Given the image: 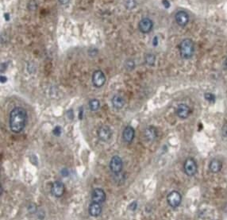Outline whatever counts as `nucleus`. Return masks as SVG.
<instances>
[{"label": "nucleus", "instance_id": "f257e3e1", "mask_svg": "<svg viewBox=\"0 0 227 220\" xmlns=\"http://www.w3.org/2000/svg\"><path fill=\"white\" fill-rule=\"evenodd\" d=\"M28 115L25 108L22 107H15L10 113V128L15 134H19L24 130L26 125Z\"/></svg>", "mask_w": 227, "mask_h": 220}, {"label": "nucleus", "instance_id": "f03ea898", "mask_svg": "<svg viewBox=\"0 0 227 220\" xmlns=\"http://www.w3.org/2000/svg\"><path fill=\"white\" fill-rule=\"evenodd\" d=\"M180 53L181 57L184 59L192 57L194 53V42L188 38L183 40L180 44Z\"/></svg>", "mask_w": 227, "mask_h": 220}, {"label": "nucleus", "instance_id": "7ed1b4c3", "mask_svg": "<svg viewBox=\"0 0 227 220\" xmlns=\"http://www.w3.org/2000/svg\"><path fill=\"white\" fill-rule=\"evenodd\" d=\"M184 173L188 177H193L197 173V164L194 159L189 157L185 160L184 165Z\"/></svg>", "mask_w": 227, "mask_h": 220}, {"label": "nucleus", "instance_id": "20e7f679", "mask_svg": "<svg viewBox=\"0 0 227 220\" xmlns=\"http://www.w3.org/2000/svg\"><path fill=\"white\" fill-rule=\"evenodd\" d=\"M167 201L170 207L176 208L180 205L182 201V195L177 191H171L167 196Z\"/></svg>", "mask_w": 227, "mask_h": 220}, {"label": "nucleus", "instance_id": "39448f33", "mask_svg": "<svg viewBox=\"0 0 227 220\" xmlns=\"http://www.w3.org/2000/svg\"><path fill=\"white\" fill-rule=\"evenodd\" d=\"M123 168V162L122 158L119 156H112V158L111 160V162H110V169H111V172H112L114 174H119L121 173L122 170Z\"/></svg>", "mask_w": 227, "mask_h": 220}, {"label": "nucleus", "instance_id": "423d86ee", "mask_svg": "<svg viewBox=\"0 0 227 220\" xmlns=\"http://www.w3.org/2000/svg\"><path fill=\"white\" fill-rule=\"evenodd\" d=\"M106 76L101 70H96L92 75V84L95 88H101L106 83Z\"/></svg>", "mask_w": 227, "mask_h": 220}, {"label": "nucleus", "instance_id": "0eeeda50", "mask_svg": "<svg viewBox=\"0 0 227 220\" xmlns=\"http://www.w3.org/2000/svg\"><path fill=\"white\" fill-rule=\"evenodd\" d=\"M65 191V186L60 181H55L53 182L51 187V193L54 197L60 198L64 194Z\"/></svg>", "mask_w": 227, "mask_h": 220}, {"label": "nucleus", "instance_id": "6e6552de", "mask_svg": "<svg viewBox=\"0 0 227 220\" xmlns=\"http://www.w3.org/2000/svg\"><path fill=\"white\" fill-rule=\"evenodd\" d=\"M98 137L102 142H107L112 137V131L108 125H103L98 128Z\"/></svg>", "mask_w": 227, "mask_h": 220}, {"label": "nucleus", "instance_id": "1a4fd4ad", "mask_svg": "<svg viewBox=\"0 0 227 220\" xmlns=\"http://www.w3.org/2000/svg\"><path fill=\"white\" fill-rule=\"evenodd\" d=\"M106 195L105 191L99 187L95 188L92 191L91 200L95 203H98V204H102L106 201Z\"/></svg>", "mask_w": 227, "mask_h": 220}, {"label": "nucleus", "instance_id": "9d476101", "mask_svg": "<svg viewBox=\"0 0 227 220\" xmlns=\"http://www.w3.org/2000/svg\"><path fill=\"white\" fill-rule=\"evenodd\" d=\"M153 21L150 19H149V18H144L138 23L139 30L143 33H150V31L152 30V29H153Z\"/></svg>", "mask_w": 227, "mask_h": 220}, {"label": "nucleus", "instance_id": "9b49d317", "mask_svg": "<svg viewBox=\"0 0 227 220\" xmlns=\"http://www.w3.org/2000/svg\"><path fill=\"white\" fill-rule=\"evenodd\" d=\"M176 22L180 26H185L187 25V23L189 22V16L187 15V13L184 11V10H180L176 14Z\"/></svg>", "mask_w": 227, "mask_h": 220}, {"label": "nucleus", "instance_id": "f8f14e48", "mask_svg": "<svg viewBox=\"0 0 227 220\" xmlns=\"http://www.w3.org/2000/svg\"><path fill=\"white\" fill-rule=\"evenodd\" d=\"M135 137V130L131 125H127L122 133L123 140L127 143H131Z\"/></svg>", "mask_w": 227, "mask_h": 220}, {"label": "nucleus", "instance_id": "ddd939ff", "mask_svg": "<svg viewBox=\"0 0 227 220\" xmlns=\"http://www.w3.org/2000/svg\"><path fill=\"white\" fill-rule=\"evenodd\" d=\"M189 114H190V108L186 104H180V105L177 107V109H176V115L179 118L182 119H185L187 118L189 116Z\"/></svg>", "mask_w": 227, "mask_h": 220}, {"label": "nucleus", "instance_id": "4468645a", "mask_svg": "<svg viewBox=\"0 0 227 220\" xmlns=\"http://www.w3.org/2000/svg\"><path fill=\"white\" fill-rule=\"evenodd\" d=\"M88 212H89L90 215L93 216V217H98V215H100V214L102 213L101 204L92 202L91 204H90V206H89Z\"/></svg>", "mask_w": 227, "mask_h": 220}, {"label": "nucleus", "instance_id": "2eb2a0df", "mask_svg": "<svg viewBox=\"0 0 227 220\" xmlns=\"http://www.w3.org/2000/svg\"><path fill=\"white\" fill-rule=\"evenodd\" d=\"M222 163L221 160L217 159H214L209 164V169L213 173H219L222 170Z\"/></svg>", "mask_w": 227, "mask_h": 220}, {"label": "nucleus", "instance_id": "dca6fc26", "mask_svg": "<svg viewBox=\"0 0 227 220\" xmlns=\"http://www.w3.org/2000/svg\"><path fill=\"white\" fill-rule=\"evenodd\" d=\"M112 105L115 109H122L125 105V100L123 99V97L119 95H115L112 99Z\"/></svg>", "mask_w": 227, "mask_h": 220}, {"label": "nucleus", "instance_id": "f3484780", "mask_svg": "<svg viewBox=\"0 0 227 220\" xmlns=\"http://www.w3.org/2000/svg\"><path fill=\"white\" fill-rule=\"evenodd\" d=\"M157 136V131L153 126H150L145 130V137L149 141L154 140Z\"/></svg>", "mask_w": 227, "mask_h": 220}, {"label": "nucleus", "instance_id": "a211bd4d", "mask_svg": "<svg viewBox=\"0 0 227 220\" xmlns=\"http://www.w3.org/2000/svg\"><path fill=\"white\" fill-rule=\"evenodd\" d=\"M100 107V102L97 99H92L89 101V108L91 111H96Z\"/></svg>", "mask_w": 227, "mask_h": 220}, {"label": "nucleus", "instance_id": "6ab92c4d", "mask_svg": "<svg viewBox=\"0 0 227 220\" xmlns=\"http://www.w3.org/2000/svg\"><path fill=\"white\" fill-rule=\"evenodd\" d=\"M156 61V57L153 54H147L145 57V62L149 65H154Z\"/></svg>", "mask_w": 227, "mask_h": 220}, {"label": "nucleus", "instance_id": "aec40b11", "mask_svg": "<svg viewBox=\"0 0 227 220\" xmlns=\"http://www.w3.org/2000/svg\"><path fill=\"white\" fill-rule=\"evenodd\" d=\"M204 97L206 100L210 102V103H215V95H213L212 93L207 92L204 94Z\"/></svg>", "mask_w": 227, "mask_h": 220}, {"label": "nucleus", "instance_id": "412c9836", "mask_svg": "<svg viewBox=\"0 0 227 220\" xmlns=\"http://www.w3.org/2000/svg\"><path fill=\"white\" fill-rule=\"evenodd\" d=\"M53 133L55 136H60L62 133V128L60 127V125H57V126H55L54 129H53Z\"/></svg>", "mask_w": 227, "mask_h": 220}, {"label": "nucleus", "instance_id": "4be33fe9", "mask_svg": "<svg viewBox=\"0 0 227 220\" xmlns=\"http://www.w3.org/2000/svg\"><path fill=\"white\" fill-rule=\"evenodd\" d=\"M126 68L128 69V70H132L134 68V62L133 60H127L126 63Z\"/></svg>", "mask_w": 227, "mask_h": 220}, {"label": "nucleus", "instance_id": "5701e85b", "mask_svg": "<svg viewBox=\"0 0 227 220\" xmlns=\"http://www.w3.org/2000/svg\"><path fill=\"white\" fill-rule=\"evenodd\" d=\"M137 208V203L136 201L133 202V203H131V204H129V209H130L131 211H136Z\"/></svg>", "mask_w": 227, "mask_h": 220}, {"label": "nucleus", "instance_id": "b1692460", "mask_svg": "<svg viewBox=\"0 0 227 220\" xmlns=\"http://www.w3.org/2000/svg\"><path fill=\"white\" fill-rule=\"evenodd\" d=\"M222 134L223 137L227 138V123L224 124V125L222 126Z\"/></svg>", "mask_w": 227, "mask_h": 220}, {"label": "nucleus", "instance_id": "393cba45", "mask_svg": "<svg viewBox=\"0 0 227 220\" xmlns=\"http://www.w3.org/2000/svg\"><path fill=\"white\" fill-rule=\"evenodd\" d=\"M61 175L63 177H68V171L67 169H63L61 170Z\"/></svg>", "mask_w": 227, "mask_h": 220}, {"label": "nucleus", "instance_id": "a878e982", "mask_svg": "<svg viewBox=\"0 0 227 220\" xmlns=\"http://www.w3.org/2000/svg\"><path fill=\"white\" fill-rule=\"evenodd\" d=\"M162 3H163V5L164 6V7L165 8H168L170 6V3L168 2V0H163V2H162Z\"/></svg>", "mask_w": 227, "mask_h": 220}, {"label": "nucleus", "instance_id": "bb28decb", "mask_svg": "<svg viewBox=\"0 0 227 220\" xmlns=\"http://www.w3.org/2000/svg\"><path fill=\"white\" fill-rule=\"evenodd\" d=\"M70 0H59V2L60 4L62 5H64V4H67L68 2H69Z\"/></svg>", "mask_w": 227, "mask_h": 220}, {"label": "nucleus", "instance_id": "cd10ccee", "mask_svg": "<svg viewBox=\"0 0 227 220\" xmlns=\"http://www.w3.org/2000/svg\"><path fill=\"white\" fill-rule=\"evenodd\" d=\"M6 80H7V79H6V76H1V83H2V84H4L5 82H6Z\"/></svg>", "mask_w": 227, "mask_h": 220}, {"label": "nucleus", "instance_id": "c85d7f7f", "mask_svg": "<svg viewBox=\"0 0 227 220\" xmlns=\"http://www.w3.org/2000/svg\"><path fill=\"white\" fill-rule=\"evenodd\" d=\"M158 44V40H157V37H154V40H153V45L154 46H156Z\"/></svg>", "mask_w": 227, "mask_h": 220}, {"label": "nucleus", "instance_id": "c756f323", "mask_svg": "<svg viewBox=\"0 0 227 220\" xmlns=\"http://www.w3.org/2000/svg\"><path fill=\"white\" fill-rule=\"evenodd\" d=\"M83 112H84V109H83V107L81 108V111L80 112V116H79V119H83Z\"/></svg>", "mask_w": 227, "mask_h": 220}, {"label": "nucleus", "instance_id": "7c9ffc66", "mask_svg": "<svg viewBox=\"0 0 227 220\" xmlns=\"http://www.w3.org/2000/svg\"><path fill=\"white\" fill-rule=\"evenodd\" d=\"M224 67H225V68L227 70V58L225 59V62H224Z\"/></svg>", "mask_w": 227, "mask_h": 220}]
</instances>
